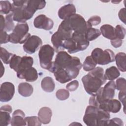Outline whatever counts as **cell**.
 <instances>
[{
	"mask_svg": "<svg viewBox=\"0 0 126 126\" xmlns=\"http://www.w3.org/2000/svg\"><path fill=\"white\" fill-rule=\"evenodd\" d=\"M42 41L38 36L31 35L24 43L23 49L24 51L29 54L35 53L42 45Z\"/></svg>",
	"mask_w": 126,
	"mask_h": 126,
	"instance_id": "9c48e42d",
	"label": "cell"
},
{
	"mask_svg": "<svg viewBox=\"0 0 126 126\" xmlns=\"http://www.w3.org/2000/svg\"><path fill=\"white\" fill-rule=\"evenodd\" d=\"M116 89L118 91H126V82L124 78L120 77L116 80Z\"/></svg>",
	"mask_w": 126,
	"mask_h": 126,
	"instance_id": "d6a6232c",
	"label": "cell"
},
{
	"mask_svg": "<svg viewBox=\"0 0 126 126\" xmlns=\"http://www.w3.org/2000/svg\"><path fill=\"white\" fill-rule=\"evenodd\" d=\"M116 37L123 40L126 35V29L122 25H118L115 28Z\"/></svg>",
	"mask_w": 126,
	"mask_h": 126,
	"instance_id": "1f68e13d",
	"label": "cell"
},
{
	"mask_svg": "<svg viewBox=\"0 0 126 126\" xmlns=\"http://www.w3.org/2000/svg\"><path fill=\"white\" fill-rule=\"evenodd\" d=\"M107 126H123L124 123L123 121L119 118H114L109 120L108 122Z\"/></svg>",
	"mask_w": 126,
	"mask_h": 126,
	"instance_id": "d590c367",
	"label": "cell"
},
{
	"mask_svg": "<svg viewBox=\"0 0 126 126\" xmlns=\"http://www.w3.org/2000/svg\"><path fill=\"white\" fill-rule=\"evenodd\" d=\"M10 124L12 126H26L24 112L20 109L15 110L13 113Z\"/></svg>",
	"mask_w": 126,
	"mask_h": 126,
	"instance_id": "5bb4252c",
	"label": "cell"
},
{
	"mask_svg": "<svg viewBox=\"0 0 126 126\" xmlns=\"http://www.w3.org/2000/svg\"><path fill=\"white\" fill-rule=\"evenodd\" d=\"M79 87V82L77 80H74L68 83L66 85V88L70 92L75 91Z\"/></svg>",
	"mask_w": 126,
	"mask_h": 126,
	"instance_id": "8d00e7d4",
	"label": "cell"
},
{
	"mask_svg": "<svg viewBox=\"0 0 126 126\" xmlns=\"http://www.w3.org/2000/svg\"><path fill=\"white\" fill-rule=\"evenodd\" d=\"M29 30V26L26 22L17 24L9 34V42L14 44L25 43L31 36L28 32Z\"/></svg>",
	"mask_w": 126,
	"mask_h": 126,
	"instance_id": "5b68a950",
	"label": "cell"
},
{
	"mask_svg": "<svg viewBox=\"0 0 126 126\" xmlns=\"http://www.w3.org/2000/svg\"><path fill=\"white\" fill-rule=\"evenodd\" d=\"M57 98L60 100H64L67 99L69 96V93L68 90L61 89L58 90L56 93Z\"/></svg>",
	"mask_w": 126,
	"mask_h": 126,
	"instance_id": "4dcf8cb0",
	"label": "cell"
},
{
	"mask_svg": "<svg viewBox=\"0 0 126 126\" xmlns=\"http://www.w3.org/2000/svg\"><path fill=\"white\" fill-rule=\"evenodd\" d=\"M5 25L4 31L6 32H10L13 30L14 29V24L13 23V14L12 12H10L9 14L6 15L5 17Z\"/></svg>",
	"mask_w": 126,
	"mask_h": 126,
	"instance_id": "4316f807",
	"label": "cell"
},
{
	"mask_svg": "<svg viewBox=\"0 0 126 126\" xmlns=\"http://www.w3.org/2000/svg\"><path fill=\"white\" fill-rule=\"evenodd\" d=\"M12 4L7 0L0 1V12L2 14H8L12 12Z\"/></svg>",
	"mask_w": 126,
	"mask_h": 126,
	"instance_id": "d4e9b609",
	"label": "cell"
},
{
	"mask_svg": "<svg viewBox=\"0 0 126 126\" xmlns=\"http://www.w3.org/2000/svg\"><path fill=\"white\" fill-rule=\"evenodd\" d=\"M0 110L6 111H8V112H9L11 113L12 112V108L11 106L10 105L6 104V105H4L2 106L0 108Z\"/></svg>",
	"mask_w": 126,
	"mask_h": 126,
	"instance_id": "b9f144b4",
	"label": "cell"
},
{
	"mask_svg": "<svg viewBox=\"0 0 126 126\" xmlns=\"http://www.w3.org/2000/svg\"><path fill=\"white\" fill-rule=\"evenodd\" d=\"M14 54L9 53L5 49L0 47V59L5 64L9 63L12 57Z\"/></svg>",
	"mask_w": 126,
	"mask_h": 126,
	"instance_id": "83f0119b",
	"label": "cell"
},
{
	"mask_svg": "<svg viewBox=\"0 0 126 126\" xmlns=\"http://www.w3.org/2000/svg\"><path fill=\"white\" fill-rule=\"evenodd\" d=\"M76 8L74 4L72 3H68L62 6L58 10V14L59 17L64 20L70 16L75 14Z\"/></svg>",
	"mask_w": 126,
	"mask_h": 126,
	"instance_id": "4fadbf2b",
	"label": "cell"
},
{
	"mask_svg": "<svg viewBox=\"0 0 126 126\" xmlns=\"http://www.w3.org/2000/svg\"><path fill=\"white\" fill-rule=\"evenodd\" d=\"M41 87L43 91L46 92H52L55 88L54 81L51 77H45L41 81Z\"/></svg>",
	"mask_w": 126,
	"mask_h": 126,
	"instance_id": "ffe728a7",
	"label": "cell"
},
{
	"mask_svg": "<svg viewBox=\"0 0 126 126\" xmlns=\"http://www.w3.org/2000/svg\"><path fill=\"white\" fill-rule=\"evenodd\" d=\"M111 45L115 48H119L121 47L123 44V40L115 37V38L110 40Z\"/></svg>",
	"mask_w": 126,
	"mask_h": 126,
	"instance_id": "74e56055",
	"label": "cell"
},
{
	"mask_svg": "<svg viewBox=\"0 0 126 126\" xmlns=\"http://www.w3.org/2000/svg\"><path fill=\"white\" fill-rule=\"evenodd\" d=\"M100 30L102 35L106 38L112 40L116 37L115 28L110 25L105 24L101 26Z\"/></svg>",
	"mask_w": 126,
	"mask_h": 126,
	"instance_id": "d6986e66",
	"label": "cell"
},
{
	"mask_svg": "<svg viewBox=\"0 0 126 126\" xmlns=\"http://www.w3.org/2000/svg\"><path fill=\"white\" fill-rule=\"evenodd\" d=\"M22 57L14 54L12 57L9 63V66L15 71L17 72Z\"/></svg>",
	"mask_w": 126,
	"mask_h": 126,
	"instance_id": "f1b7e54d",
	"label": "cell"
},
{
	"mask_svg": "<svg viewBox=\"0 0 126 126\" xmlns=\"http://www.w3.org/2000/svg\"><path fill=\"white\" fill-rule=\"evenodd\" d=\"M118 16L122 22H123L125 24H126V9L125 8H123L120 9L119 12Z\"/></svg>",
	"mask_w": 126,
	"mask_h": 126,
	"instance_id": "ab89813d",
	"label": "cell"
},
{
	"mask_svg": "<svg viewBox=\"0 0 126 126\" xmlns=\"http://www.w3.org/2000/svg\"><path fill=\"white\" fill-rule=\"evenodd\" d=\"M52 116L51 109L47 107H43L40 108L38 113V117L42 124H48L51 121Z\"/></svg>",
	"mask_w": 126,
	"mask_h": 126,
	"instance_id": "2e32d148",
	"label": "cell"
},
{
	"mask_svg": "<svg viewBox=\"0 0 126 126\" xmlns=\"http://www.w3.org/2000/svg\"><path fill=\"white\" fill-rule=\"evenodd\" d=\"M33 25L37 29L49 31L53 28L54 22L51 19L47 17L45 15L40 14L34 19Z\"/></svg>",
	"mask_w": 126,
	"mask_h": 126,
	"instance_id": "8fae6325",
	"label": "cell"
},
{
	"mask_svg": "<svg viewBox=\"0 0 126 126\" xmlns=\"http://www.w3.org/2000/svg\"><path fill=\"white\" fill-rule=\"evenodd\" d=\"M115 82L110 81L103 87H101L97 92L89 99V105L98 107L101 103L113 99L115 96Z\"/></svg>",
	"mask_w": 126,
	"mask_h": 126,
	"instance_id": "277c9868",
	"label": "cell"
},
{
	"mask_svg": "<svg viewBox=\"0 0 126 126\" xmlns=\"http://www.w3.org/2000/svg\"><path fill=\"white\" fill-rule=\"evenodd\" d=\"M14 93V85L9 82H3L0 86V101L3 102L10 101L13 98Z\"/></svg>",
	"mask_w": 126,
	"mask_h": 126,
	"instance_id": "30bf717a",
	"label": "cell"
},
{
	"mask_svg": "<svg viewBox=\"0 0 126 126\" xmlns=\"http://www.w3.org/2000/svg\"><path fill=\"white\" fill-rule=\"evenodd\" d=\"M126 54L124 52L118 53L115 56L116 64L118 69L122 72H125L126 70Z\"/></svg>",
	"mask_w": 126,
	"mask_h": 126,
	"instance_id": "44dd1931",
	"label": "cell"
},
{
	"mask_svg": "<svg viewBox=\"0 0 126 126\" xmlns=\"http://www.w3.org/2000/svg\"><path fill=\"white\" fill-rule=\"evenodd\" d=\"M91 56L96 64L105 65L115 61V55L112 50L107 49L103 50L99 48L94 49Z\"/></svg>",
	"mask_w": 126,
	"mask_h": 126,
	"instance_id": "8992f818",
	"label": "cell"
},
{
	"mask_svg": "<svg viewBox=\"0 0 126 126\" xmlns=\"http://www.w3.org/2000/svg\"><path fill=\"white\" fill-rule=\"evenodd\" d=\"M81 80L86 92L91 95L94 94L106 81L104 70L100 67H96L90 71Z\"/></svg>",
	"mask_w": 126,
	"mask_h": 126,
	"instance_id": "7a4b0ae2",
	"label": "cell"
},
{
	"mask_svg": "<svg viewBox=\"0 0 126 126\" xmlns=\"http://www.w3.org/2000/svg\"><path fill=\"white\" fill-rule=\"evenodd\" d=\"M26 126H40L41 123L36 116H29L25 117Z\"/></svg>",
	"mask_w": 126,
	"mask_h": 126,
	"instance_id": "f546056e",
	"label": "cell"
},
{
	"mask_svg": "<svg viewBox=\"0 0 126 126\" xmlns=\"http://www.w3.org/2000/svg\"><path fill=\"white\" fill-rule=\"evenodd\" d=\"M55 53V49L49 44L41 46L38 52L39 63L41 67L49 70L52 64V58Z\"/></svg>",
	"mask_w": 126,
	"mask_h": 126,
	"instance_id": "52a82bcc",
	"label": "cell"
},
{
	"mask_svg": "<svg viewBox=\"0 0 126 126\" xmlns=\"http://www.w3.org/2000/svg\"><path fill=\"white\" fill-rule=\"evenodd\" d=\"M10 113L4 110H0V126H7L8 125L11 120L10 115Z\"/></svg>",
	"mask_w": 126,
	"mask_h": 126,
	"instance_id": "484cf974",
	"label": "cell"
},
{
	"mask_svg": "<svg viewBox=\"0 0 126 126\" xmlns=\"http://www.w3.org/2000/svg\"><path fill=\"white\" fill-rule=\"evenodd\" d=\"M0 43L1 44L9 42V34H8L5 31H0Z\"/></svg>",
	"mask_w": 126,
	"mask_h": 126,
	"instance_id": "836d02e7",
	"label": "cell"
},
{
	"mask_svg": "<svg viewBox=\"0 0 126 126\" xmlns=\"http://www.w3.org/2000/svg\"><path fill=\"white\" fill-rule=\"evenodd\" d=\"M121 107V102L117 99L113 98L101 103L97 108L108 112L116 113L120 111Z\"/></svg>",
	"mask_w": 126,
	"mask_h": 126,
	"instance_id": "7c38bea8",
	"label": "cell"
},
{
	"mask_svg": "<svg viewBox=\"0 0 126 126\" xmlns=\"http://www.w3.org/2000/svg\"><path fill=\"white\" fill-rule=\"evenodd\" d=\"M60 27L70 32L85 34L87 30L92 28L91 25L86 22L81 15L74 14L63 20Z\"/></svg>",
	"mask_w": 126,
	"mask_h": 126,
	"instance_id": "3957f363",
	"label": "cell"
},
{
	"mask_svg": "<svg viewBox=\"0 0 126 126\" xmlns=\"http://www.w3.org/2000/svg\"><path fill=\"white\" fill-rule=\"evenodd\" d=\"M101 34L100 31L97 29L93 28H89L85 33V37L89 41H93L98 37Z\"/></svg>",
	"mask_w": 126,
	"mask_h": 126,
	"instance_id": "603a6c76",
	"label": "cell"
},
{
	"mask_svg": "<svg viewBox=\"0 0 126 126\" xmlns=\"http://www.w3.org/2000/svg\"><path fill=\"white\" fill-rule=\"evenodd\" d=\"M87 22L91 25L92 27L94 26H97L100 23L101 18L97 15L93 16L90 18Z\"/></svg>",
	"mask_w": 126,
	"mask_h": 126,
	"instance_id": "e575fe53",
	"label": "cell"
},
{
	"mask_svg": "<svg viewBox=\"0 0 126 126\" xmlns=\"http://www.w3.org/2000/svg\"><path fill=\"white\" fill-rule=\"evenodd\" d=\"M120 75L119 69L115 66H111L106 69L104 77L106 80L113 81L117 79Z\"/></svg>",
	"mask_w": 126,
	"mask_h": 126,
	"instance_id": "7402d4cb",
	"label": "cell"
},
{
	"mask_svg": "<svg viewBox=\"0 0 126 126\" xmlns=\"http://www.w3.org/2000/svg\"><path fill=\"white\" fill-rule=\"evenodd\" d=\"M98 119V108L89 105L86 109L83 117L84 123L88 126H97Z\"/></svg>",
	"mask_w": 126,
	"mask_h": 126,
	"instance_id": "ba28073f",
	"label": "cell"
},
{
	"mask_svg": "<svg viewBox=\"0 0 126 126\" xmlns=\"http://www.w3.org/2000/svg\"><path fill=\"white\" fill-rule=\"evenodd\" d=\"M126 91H120L119 93L118 98L119 100L122 102V104L124 107V111H125V103H126Z\"/></svg>",
	"mask_w": 126,
	"mask_h": 126,
	"instance_id": "f35d334b",
	"label": "cell"
},
{
	"mask_svg": "<svg viewBox=\"0 0 126 126\" xmlns=\"http://www.w3.org/2000/svg\"><path fill=\"white\" fill-rule=\"evenodd\" d=\"M33 63V58L30 56L22 57L18 66L17 76L18 78L26 69L32 67Z\"/></svg>",
	"mask_w": 126,
	"mask_h": 126,
	"instance_id": "9a60e30c",
	"label": "cell"
},
{
	"mask_svg": "<svg viewBox=\"0 0 126 126\" xmlns=\"http://www.w3.org/2000/svg\"><path fill=\"white\" fill-rule=\"evenodd\" d=\"M96 63L94 61L91 56H88L86 58L82 66L83 69L86 71H90L93 70L96 65Z\"/></svg>",
	"mask_w": 126,
	"mask_h": 126,
	"instance_id": "cb8c5ba5",
	"label": "cell"
},
{
	"mask_svg": "<svg viewBox=\"0 0 126 126\" xmlns=\"http://www.w3.org/2000/svg\"><path fill=\"white\" fill-rule=\"evenodd\" d=\"M18 90L21 95L24 97H28L33 93V88L30 84L27 82H22L19 84Z\"/></svg>",
	"mask_w": 126,
	"mask_h": 126,
	"instance_id": "ac0fdd59",
	"label": "cell"
},
{
	"mask_svg": "<svg viewBox=\"0 0 126 126\" xmlns=\"http://www.w3.org/2000/svg\"><path fill=\"white\" fill-rule=\"evenodd\" d=\"M82 67V64L78 57H72L66 52L61 51L58 52L55 61L52 62L48 70L51 72L56 68L63 69L72 80L77 77Z\"/></svg>",
	"mask_w": 126,
	"mask_h": 126,
	"instance_id": "6da1fadb",
	"label": "cell"
},
{
	"mask_svg": "<svg viewBox=\"0 0 126 126\" xmlns=\"http://www.w3.org/2000/svg\"><path fill=\"white\" fill-rule=\"evenodd\" d=\"M18 78L25 79L27 82H34L38 78L37 71L34 67H31L26 69Z\"/></svg>",
	"mask_w": 126,
	"mask_h": 126,
	"instance_id": "e0dca14e",
	"label": "cell"
},
{
	"mask_svg": "<svg viewBox=\"0 0 126 126\" xmlns=\"http://www.w3.org/2000/svg\"><path fill=\"white\" fill-rule=\"evenodd\" d=\"M0 31L4 30L5 25V18L1 14L0 15Z\"/></svg>",
	"mask_w": 126,
	"mask_h": 126,
	"instance_id": "60d3db41",
	"label": "cell"
}]
</instances>
